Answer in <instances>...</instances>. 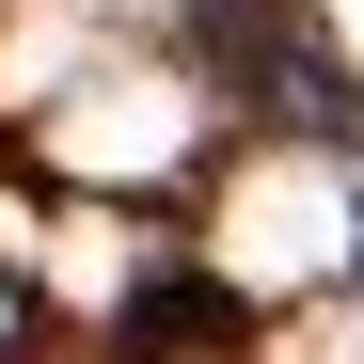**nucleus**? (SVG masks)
Wrapping results in <instances>:
<instances>
[{
    "mask_svg": "<svg viewBox=\"0 0 364 364\" xmlns=\"http://www.w3.org/2000/svg\"><path fill=\"white\" fill-rule=\"evenodd\" d=\"M348 285H364V206H348Z\"/></svg>",
    "mask_w": 364,
    "mask_h": 364,
    "instance_id": "nucleus-1",
    "label": "nucleus"
}]
</instances>
